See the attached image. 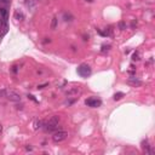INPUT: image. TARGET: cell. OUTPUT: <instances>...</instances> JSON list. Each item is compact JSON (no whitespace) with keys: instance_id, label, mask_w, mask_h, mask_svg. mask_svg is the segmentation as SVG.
Returning a JSON list of instances; mask_svg holds the SVG:
<instances>
[{"instance_id":"obj_19","label":"cell","mask_w":155,"mask_h":155,"mask_svg":"<svg viewBox=\"0 0 155 155\" xmlns=\"http://www.w3.org/2000/svg\"><path fill=\"white\" fill-rule=\"evenodd\" d=\"M1 132H3V125L0 124V135H1Z\"/></svg>"},{"instance_id":"obj_10","label":"cell","mask_w":155,"mask_h":155,"mask_svg":"<svg viewBox=\"0 0 155 155\" xmlns=\"http://www.w3.org/2000/svg\"><path fill=\"white\" fill-rule=\"evenodd\" d=\"M128 83H130L131 85H133V86H141V85H142V81L138 80V79H136V78H130Z\"/></svg>"},{"instance_id":"obj_12","label":"cell","mask_w":155,"mask_h":155,"mask_svg":"<svg viewBox=\"0 0 155 155\" xmlns=\"http://www.w3.org/2000/svg\"><path fill=\"white\" fill-rule=\"evenodd\" d=\"M15 17H16V19H18V21H23L24 19V15L21 12V11H16L15 12Z\"/></svg>"},{"instance_id":"obj_17","label":"cell","mask_w":155,"mask_h":155,"mask_svg":"<svg viewBox=\"0 0 155 155\" xmlns=\"http://www.w3.org/2000/svg\"><path fill=\"white\" fill-rule=\"evenodd\" d=\"M109 50H110V45H107V46L104 45V46H102V50H101V51L104 53V52H108Z\"/></svg>"},{"instance_id":"obj_8","label":"cell","mask_w":155,"mask_h":155,"mask_svg":"<svg viewBox=\"0 0 155 155\" xmlns=\"http://www.w3.org/2000/svg\"><path fill=\"white\" fill-rule=\"evenodd\" d=\"M0 18L4 19L5 22L9 19V12H7V10L4 9V7H0Z\"/></svg>"},{"instance_id":"obj_20","label":"cell","mask_w":155,"mask_h":155,"mask_svg":"<svg viewBox=\"0 0 155 155\" xmlns=\"http://www.w3.org/2000/svg\"><path fill=\"white\" fill-rule=\"evenodd\" d=\"M0 40H1V37H0Z\"/></svg>"},{"instance_id":"obj_3","label":"cell","mask_w":155,"mask_h":155,"mask_svg":"<svg viewBox=\"0 0 155 155\" xmlns=\"http://www.w3.org/2000/svg\"><path fill=\"white\" fill-rule=\"evenodd\" d=\"M91 73H92V69H91V67L87 63H81L79 67H78V74H79L81 78L90 76Z\"/></svg>"},{"instance_id":"obj_5","label":"cell","mask_w":155,"mask_h":155,"mask_svg":"<svg viewBox=\"0 0 155 155\" xmlns=\"http://www.w3.org/2000/svg\"><path fill=\"white\" fill-rule=\"evenodd\" d=\"M85 103H86L87 107H91V108H98V107H101L102 101H101L99 98H96V97H90V98H87V99H86Z\"/></svg>"},{"instance_id":"obj_1","label":"cell","mask_w":155,"mask_h":155,"mask_svg":"<svg viewBox=\"0 0 155 155\" xmlns=\"http://www.w3.org/2000/svg\"><path fill=\"white\" fill-rule=\"evenodd\" d=\"M58 124H60V118L57 115H55L52 116L46 124H44V130H45L46 132H55V131H57L58 130Z\"/></svg>"},{"instance_id":"obj_15","label":"cell","mask_w":155,"mask_h":155,"mask_svg":"<svg viewBox=\"0 0 155 155\" xmlns=\"http://www.w3.org/2000/svg\"><path fill=\"white\" fill-rule=\"evenodd\" d=\"M123 97H124V93H123V92L115 93V95H114V101H119V99H121Z\"/></svg>"},{"instance_id":"obj_13","label":"cell","mask_w":155,"mask_h":155,"mask_svg":"<svg viewBox=\"0 0 155 155\" xmlns=\"http://www.w3.org/2000/svg\"><path fill=\"white\" fill-rule=\"evenodd\" d=\"M63 18H64L65 22H72L73 21V16L70 14H68V12H64L63 14Z\"/></svg>"},{"instance_id":"obj_14","label":"cell","mask_w":155,"mask_h":155,"mask_svg":"<svg viewBox=\"0 0 155 155\" xmlns=\"http://www.w3.org/2000/svg\"><path fill=\"white\" fill-rule=\"evenodd\" d=\"M57 22H58V18H57V17H53V18H52V22H51V29H56V27H57Z\"/></svg>"},{"instance_id":"obj_9","label":"cell","mask_w":155,"mask_h":155,"mask_svg":"<svg viewBox=\"0 0 155 155\" xmlns=\"http://www.w3.org/2000/svg\"><path fill=\"white\" fill-rule=\"evenodd\" d=\"M24 4H26V6H27L29 10H32V9H34V7H35V5H37V0H24Z\"/></svg>"},{"instance_id":"obj_16","label":"cell","mask_w":155,"mask_h":155,"mask_svg":"<svg viewBox=\"0 0 155 155\" xmlns=\"http://www.w3.org/2000/svg\"><path fill=\"white\" fill-rule=\"evenodd\" d=\"M119 29L120 30H125L126 29V23H125V22H123V21L119 22Z\"/></svg>"},{"instance_id":"obj_2","label":"cell","mask_w":155,"mask_h":155,"mask_svg":"<svg viewBox=\"0 0 155 155\" xmlns=\"http://www.w3.org/2000/svg\"><path fill=\"white\" fill-rule=\"evenodd\" d=\"M0 97H5L11 102H21V99H22V97L17 92L9 90V88H4V90L0 91Z\"/></svg>"},{"instance_id":"obj_4","label":"cell","mask_w":155,"mask_h":155,"mask_svg":"<svg viewBox=\"0 0 155 155\" xmlns=\"http://www.w3.org/2000/svg\"><path fill=\"white\" fill-rule=\"evenodd\" d=\"M67 137H68V132H67V131L57 130V131H55V132H53L52 141H53L55 143H60V142H63Z\"/></svg>"},{"instance_id":"obj_6","label":"cell","mask_w":155,"mask_h":155,"mask_svg":"<svg viewBox=\"0 0 155 155\" xmlns=\"http://www.w3.org/2000/svg\"><path fill=\"white\" fill-rule=\"evenodd\" d=\"M81 88L80 87H72L69 88V90L65 92V96L67 97H72V98H76L78 96H80L81 95Z\"/></svg>"},{"instance_id":"obj_7","label":"cell","mask_w":155,"mask_h":155,"mask_svg":"<svg viewBox=\"0 0 155 155\" xmlns=\"http://www.w3.org/2000/svg\"><path fill=\"white\" fill-rule=\"evenodd\" d=\"M7 32V24L6 22L4 19L0 18V37H1L3 34H5V33Z\"/></svg>"},{"instance_id":"obj_11","label":"cell","mask_w":155,"mask_h":155,"mask_svg":"<svg viewBox=\"0 0 155 155\" xmlns=\"http://www.w3.org/2000/svg\"><path fill=\"white\" fill-rule=\"evenodd\" d=\"M44 124H45V123H44L42 120H37L35 123H34V128L35 130H40V128L44 127Z\"/></svg>"},{"instance_id":"obj_18","label":"cell","mask_w":155,"mask_h":155,"mask_svg":"<svg viewBox=\"0 0 155 155\" xmlns=\"http://www.w3.org/2000/svg\"><path fill=\"white\" fill-rule=\"evenodd\" d=\"M132 60H133V61H138V60H139V53H138V52H135L133 56H132Z\"/></svg>"}]
</instances>
